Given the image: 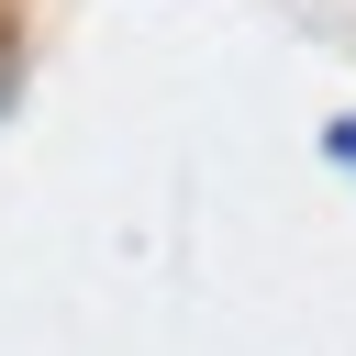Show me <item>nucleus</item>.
<instances>
[{
    "label": "nucleus",
    "instance_id": "1",
    "mask_svg": "<svg viewBox=\"0 0 356 356\" xmlns=\"http://www.w3.org/2000/svg\"><path fill=\"white\" fill-rule=\"evenodd\" d=\"M22 67H33V56H22V22H11V0H0V122H11V100H22Z\"/></svg>",
    "mask_w": 356,
    "mask_h": 356
},
{
    "label": "nucleus",
    "instance_id": "2",
    "mask_svg": "<svg viewBox=\"0 0 356 356\" xmlns=\"http://www.w3.org/2000/svg\"><path fill=\"white\" fill-rule=\"evenodd\" d=\"M323 156H334V167L356 178V111H334V122H323Z\"/></svg>",
    "mask_w": 356,
    "mask_h": 356
}]
</instances>
